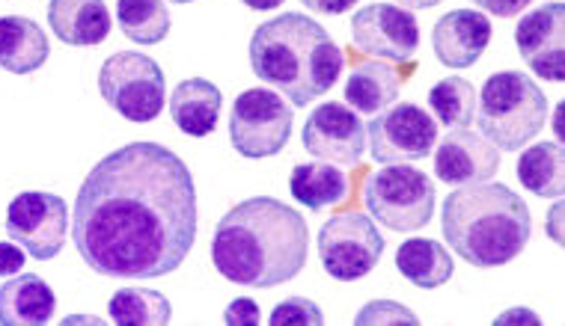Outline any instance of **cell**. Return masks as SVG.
I'll use <instances>...</instances> for the list:
<instances>
[{"mask_svg": "<svg viewBox=\"0 0 565 326\" xmlns=\"http://www.w3.org/2000/svg\"><path fill=\"white\" fill-rule=\"evenodd\" d=\"M440 229L458 259L491 270L524 252L533 235V214L507 184H465L444 202Z\"/></svg>", "mask_w": 565, "mask_h": 326, "instance_id": "277c9868", "label": "cell"}, {"mask_svg": "<svg viewBox=\"0 0 565 326\" xmlns=\"http://www.w3.org/2000/svg\"><path fill=\"white\" fill-rule=\"evenodd\" d=\"M358 326H381V324H419V317L402 303L393 300H372L354 317Z\"/></svg>", "mask_w": 565, "mask_h": 326, "instance_id": "f1b7e54d", "label": "cell"}, {"mask_svg": "<svg viewBox=\"0 0 565 326\" xmlns=\"http://www.w3.org/2000/svg\"><path fill=\"white\" fill-rule=\"evenodd\" d=\"M402 77L399 72L384 63V59H363L351 68L349 80H345V105L354 113L379 116L381 110L399 98Z\"/></svg>", "mask_w": 565, "mask_h": 326, "instance_id": "44dd1931", "label": "cell"}, {"mask_svg": "<svg viewBox=\"0 0 565 326\" xmlns=\"http://www.w3.org/2000/svg\"><path fill=\"white\" fill-rule=\"evenodd\" d=\"M224 110V93L205 80V77H191L182 80L170 96V116L175 128L188 137H209L217 128Z\"/></svg>", "mask_w": 565, "mask_h": 326, "instance_id": "ac0fdd59", "label": "cell"}, {"mask_svg": "<svg viewBox=\"0 0 565 326\" xmlns=\"http://www.w3.org/2000/svg\"><path fill=\"white\" fill-rule=\"evenodd\" d=\"M244 7H247V10H256V12H271V10H277V7H280L282 0H242Z\"/></svg>", "mask_w": 565, "mask_h": 326, "instance_id": "d590c367", "label": "cell"}, {"mask_svg": "<svg viewBox=\"0 0 565 326\" xmlns=\"http://www.w3.org/2000/svg\"><path fill=\"white\" fill-rule=\"evenodd\" d=\"M72 240L89 270L158 279L185 264L196 240V187L167 145L128 143L89 170L75 199Z\"/></svg>", "mask_w": 565, "mask_h": 326, "instance_id": "6da1fadb", "label": "cell"}, {"mask_svg": "<svg viewBox=\"0 0 565 326\" xmlns=\"http://www.w3.org/2000/svg\"><path fill=\"white\" fill-rule=\"evenodd\" d=\"M351 39L366 57L384 63H411L419 48V28L414 12L399 3H370L351 19Z\"/></svg>", "mask_w": 565, "mask_h": 326, "instance_id": "7c38bea8", "label": "cell"}, {"mask_svg": "<svg viewBox=\"0 0 565 326\" xmlns=\"http://www.w3.org/2000/svg\"><path fill=\"white\" fill-rule=\"evenodd\" d=\"M559 217H563V202H556V208L551 211V238L556 243H563V231H559Z\"/></svg>", "mask_w": 565, "mask_h": 326, "instance_id": "e575fe53", "label": "cell"}, {"mask_svg": "<svg viewBox=\"0 0 565 326\" xmlns=\"http://www.w3.org/2000/svg\"><path fill=\"white\" fill-rule=\"evenodd\" d=\"M396 270L417 289H440L452 279L456 261L438 240L408 238L396 250Z\"/></svg>", "mask_w": 565, "mask_h": 326, "instance_id": "7402d4cb", "label": "cell"}, {"mask_svg": "<svg viewBox=\"0 0 565 326\" xmlns=\"http://www.w3.org/2000/svg\"><path fill=\"white\" fill-rule=\"evenodd\" d=\"M479 10L491 12V15H500V19H512L518 12H524L533 0H473Z\"/></svg>", "mask_w": 565, "mask_h": 326, "instance_id": "1f68e13d", "label": "cell"}, {"mask_svg": "<svg viewBox=\"0 0 565 326\" xmlns=\"http://www.w3.org/2000/svg\"><path fill=\"white\" fill-rule=\"evenodd\" d=\"M366 211L391 231H417L435 217V184L417 166L387 163L366 182Z\"/></svg>", "mask_w": 565, "mask_h": 326, "instance_id": "8992f818", "label": "cell"}, {"mask_svg": "<svg viewBox=\"0 0 565 326\" xmlns=\"http://www.w3.org/2000/svg\"><path fill=\"white\" fill-rule=\"evenodd\" d=\"M108 317L117 326H167L173 317V306L161 291L128 285L110 297Z\"/></svg>", "mask_w": 565, "mask_h": 326, "instance_id": "d4e9b609", "label": "cell"}, {"mask_svg": "<svg viewBox=\"0 0 565 326\" xmlns=\"http://www.w3.org/2000/svg\"><path fill=\"white\" fill-rule=\"evenodd\" d=\"M345 66V54L328 30L301 12L265 21L250 39V68L292 107L328 96Z\"/></svg>", "mask_w": 565, "mask_h": 326, "instance_id": "3957f363", "label": "cell"}, {"mask_svg": "<svg viewBox=\"0 0 565 326\" xmlns=\"http://www.w3.org/2000/svg\"><path fill=\"white\" fill-rule=\"evenodd\" d=\"M440 0H399L402 10H431V7H438Z\"/></svg>", "mask_w": 565, "mask_h": 326, "instance_id": "8d00e7d4", "label": "cell"}, {"mask_svg": "<svg viewBox=\"0 0 565 326\" xmlns=\"http://www.w3.org/2000/svg\"><path fill=\"white\" fill-rule=\"evenodd\" d=\"M301 143L312 157L331 161L333 166H354L366 152V128L349 105L324 101L303 122Z\"/></svg>", "mask_w": 565, "mask_h": 326, "instance_id": "4fadbf2b", "label": "cell"}, {"mask_svg": "<svg viewBox=\"0 0 565 326\" xmlns=\"http://www.w3.org/2000/svg\"><path fill=\"white\" fill-rule=\"evenodd\" d=\"M370 152L379 163H411L426 157L438 143V122L429 110L419 105H396L391 110H381L379 119H372L370 128Z\"/></svg>", "mask_w": 565, "mask_h": 326, "instance_id": "8fae6325", "label": "cell"}, {"mask_svg": "<svg viewBox=\"0 0 565 326\" xmlns=\"http://www.w3.org/2000/svg\"><path fill=\"white\" fill-rule=\"evenodd\" d=\"M49 33L33 19L3 15L0 19V68L12 75L40 72L49 63Z\"/></svg>", "mask_w": 565, "mask_h": 326, "instance_id": "ffe728a7", "label": "cell"}, {"mask_svg": "<svg viewBox=\"0 0 565 326\" xmlns=\"http://www.w3.org/2000/svg\"><path fill=\"white\" fill-rule=\"evenodd\" d=\"M271 326H322L324 315L322 308L316 306L312 300L307 297H289L277 303V308L268 317Z\"/></svg>", "mask_w": 565, "mask_h": 326, "instance_id": "83f0119b", "label": "cell"}, {"mask_svg": "<svg viewBox=\"0 0 565 326\" xmlns=\"http://www.w3.org/2000/svg\"><path fill=\"white\" fill-rule=\"evenodd\" d=\"M310 226L303 214L271 196H254L235 205L217 222L212 261L217 273L247 289H277L307 264Z\"/></svg>", "mask_w": 565, "mask_h": 326, "instance_id": "7a4b0ae2", "label": "cell"}, {"mask_svg": "<svg viewBox=\"0 0 565 326\" xmlns=\"http://www.w3.org/2000/svg\"><path fill=\"white\" fill-rule=\"evenodd\" d=\"M500 170V149L470 128H449L435 152V175L449 187L491 182Z\"/></svg>", "mask_w": 565, "mask_h": 326, "instance_id": "9a60e30c", "label": "cell"}, {"mask_svg": "<svg viewBox=\"0 0 565 326\" xmlns=\"http://www.w3.org/2000/svg\"><path fill=\"white\" fill-rule=\"evenodd\" d=\"M57 308V294L36 273L0 285V326H42Z\"/></svg>", "mask_w": 565, "mask_h": 326, "instance_id": "d6986e66", "label": "cell"}, {"mask_svg": "<svg viewBox=\"0 0 565 326\" xmlns=\"http://www.w3.org/2000/svg\"><path fill=\"white\" fill-rule=\"evenodd\" d=\"M429 107L447 128H468L477 116V89L465 77H444L431 87Z\"/></svg>", "mask_w": 565, "mask_h": 326, "instance_id": "4316f807", "label": "cell"}, {"mask_svg": "<svg viewBox=\"0 0 565 326\" xmlns=\"http://www.w3.org/2000/svg\"><path fill=\"white\" fill-rule=\"evenodd\" d=\"M224 320L230 326H256L259 320H263V315H259V306H256V300L238 297V300H233V303H230Z\"/></svg>", "mask_w": 565, "mask_h": 326, "instance_id": "f546056e", "label": "cell"}, {"mask_svg": "<svg viewBox=\"0 0 565 326\" xmlns=\"http://www.w3.org/2000/svg\"><path fill=\"white\" fill-rule=\"evenodd\" d=\"M518 182L524 191L542 199H563L565 193V149L559 143H536L524 149L518 161Z\"/></svg>", "mask_w": 565, "mask_h": 326, "instance_id": "cb8c5ba5", "label": "cell"}, {"mask_svg": "<svg viewBox=\"0 0 565 326\" xmlns=\"http://www.w3.org/2000/svg\"><path fill=\"white\" fill-rule=\"evenodd\" d=\"M384 256V238L370 214H333L319 231V259L328 276L358 282L370 276Z\"/></svg>", "mask_w": 565, "mask_h": 326, "instance_id": "9c48e42d", "label": "cell"}, {"mask_svg": "<svg viewBox=\"0 0 565 326\" xmlns=\"http://www.w3.org/2000/svg\"><path fill=\"white\" fill-rule=\"evenodd\" d=\"M98 93L128 122H152L167 101L164 72L137 51H119L98 72Z\"/></svg>", "mask_w": 565, "mask_h": 326, "instance_id": "52a82bcc", "label": "cell"}, {"mask_svg": "<svg viewBox=\"0 0 565 326\" xmlns=\"http://www.w3.org/2000/svg\"><path fill=\"white\" fill-rule=\"evenodd\" d=\"M518 54L526 68L545 80H565V7L559 0H547L539 10L526 12L515 28Z\"/></svg>", "mask_w": 565, "mask_h": 326, "instance_id": "5bb4252c", "label": "cell"}, {"mask_svg": "<svg viewBox=\"0 0 565 326\" xmlns=\"http://www.w3.org/2000/svg\"><path fill=\"white\" fill-rule=\"evenodd\" d=\"M173 3H194V0H173Z\"/></svg>", "mask_w": 565, "mask_h": 326, "instance_id": "74e56055", "label": "cell"}, {"mask_svg": "<svg viewBox=\"0 0 565 326\" xmlns=\"http://www.w3.org/2000/svg\"><path fill=\"white\" fill-rule=\"evenodd\" d=\"M491 42V21L477 10H452L431 30L435 57L447 68H470Z\"/></svg>", "mask_w": 565, "mask_h": 326, "instance_id": "2e32d148", "label": "cell"}, {"mask_svg": "<svg viewBox=\"0 0 565 326\" xmlns=\"http://www.w3.org/2000/svg\"><path fill=\"white\" fill-rule=\"evenodd\" d=\"M303 7L316 15H342V12H349L358 0H301Z\"/></svg>", "mask_w": 565, "mask_h": 326, "instance_id": "d6a6232c", "label": "cell"}, {"mask_svg": "<svg viewBox=\"0 0 565 326\" xmlns=\"http://www.w3.org/2000/svg\"><path fill=\"white\" fill-rule=\"evenodd\" d=\"M119 30L137 45H158L170 33L164 0H117Z\"/></svg>", "mask_w": 565, "mask_h": 326, "instance_id": "484cf974", "label": "cell"}, {"mask_svg": "<svg viewBox=\"0 0 565 326\" xmlns=\"http://www.w3.org/2000/svg\"><path fill=\"white\" fill-rule=\"evenodd\" d=\"M7 235L36 261L57 259L66 247L68 205L57 193H19L7 208Z\"/></svg>", "mask_w": 565, "mask_h": 326, "instance_id": "30bf717a", "label": "cell"}, {"mask_svg": "<svg viewBox=\"0 0 565 326\" xmlns=\"http://www.w3.org/2000/svg\"><path fill=\"white\" fill-rule=\"evenodd\" d=\"M292 126L295 113L286 98L277 96L274 89H244L230 113V140L242 157L259 161L286 149Z\"/></svg>", "mask_w": 565, "mask_h": 326, "instance_id": "ba28073f", "label": "cell"}, {"mask_svg": "<svg viewBox=\"0 0 565 326\" xmlns=\"http://www.w3.org/2000/svg\"><path fill=\"white\" fill-rule=\"evenodd\" d=\"M515 320H526V324H542V317L533 315V312H526V308H515V312H509V315H500L494 324H515Z\"/></svg>", "mask_w": 565, "mask_h": 326, "instance_id": "836d02e7", "label": "cell"}, {"mask_svg": "<svg viewBox=\"0 0 565 326\" xmlns=\"http://www.w3.org/2000/svg\"><path fill=\"white\" fill-rule=\"evenodd\" d=\"M547 98L524 72H498L479 93L473 122L500 152H521L545 128Z\"/></svg>", "mask_w": 565, "mask_h": 326, "instance_id": "5b68a950", "label": "cell"}, {"mask_svg": "<svg viewBox=\"0 0 565 326\" xmlns=\"http://www.w3.org/2000/svg\"><path fill=\"white\" fill-rule=\"evenodd\" d=\"M24 256H28V252L21 250L15 240H0V276L21 273V270H24Z\"/></svg>", "mask_w": 565, "mask_h": 326, "instance_id": "4dcf8cb0", "label": "cell"}, {"mask_svg": "<svg viewBox=\"0 0 565 326\" xmlns=\"http://www.w3.org/2000/svg\"><path fill=\"white\" fill-rule=\"evenodd\" d=\"M49 24L60 42L75 48L102 45L114 28L105 0H51Z\"/></svg>", "mask_w": 565, "mask_h": 326, "instance_id": "e0dca14e", "label": "cell"}, {"mask_svg": "<svg viewBox=\"0 0 565 326\" xmlns=\"http://www.w3.org/2000/svg\"><path fill=\"white\" fill-rule=\"evenodd\" d=\"M289 191L298 205L316 214L349 196V178L333 163H298L289 175Z\"/></svg>", "mask_w": 565, "mask_h": 326, "instance_id": "603a6c76", "label": "cell"}]
</instances>
